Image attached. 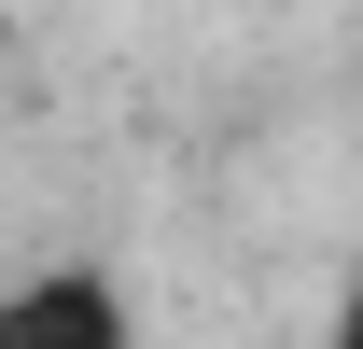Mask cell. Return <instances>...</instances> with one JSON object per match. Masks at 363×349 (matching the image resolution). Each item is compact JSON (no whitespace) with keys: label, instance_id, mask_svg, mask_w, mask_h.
Returning a JSON list of instances; mask_svg holds the SVG:
<instances>
[{"label":"cell","instance_id":"7a4b0ae2","mask_svg":"<svg viewBox=\"0 0 363 349\" xmlns=\"http://www.w3.org/2000/svg\"><path fill=\"white\" fill-rule=\"evenodd\" d=\"M321 349H363V265H350V294L321 307Z\"/></svg>","mask_w":363,"mask_h":349},{"label":"cell","instance_id":"6da1fadb","mask_svg":"<svg viewBox=\"0 0 363 349\" xmlns=\"http://www.w3.org/2000/svg\"><path fill=\"white\" fill-rule=\"evenodd\" d=\"M0 349H140V307L98 265H28L0 279Z\"/></svg>","mask_w":363,"mask_h":349}]
</instances>
